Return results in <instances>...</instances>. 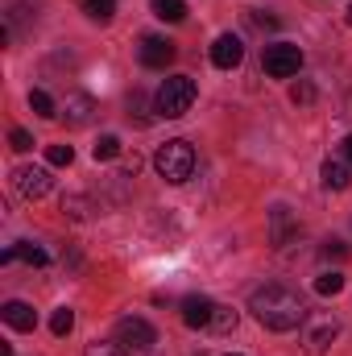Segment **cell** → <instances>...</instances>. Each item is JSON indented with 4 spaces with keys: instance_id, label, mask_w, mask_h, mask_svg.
Instances as JSON below:
<instances>
[{
    "instance_id": "cell-27",
    "label": "cell",
    "mask_w": 352,
    "mask_h": 356,
    "mask_svg": "<svg viewBox=\"0 0 352 356\" xmlns=\"http://www.w3.org/2000/svg\"><path fill=\"white\" fill-rule=\"evenodd\" d=\"M323 257H336V261H344V257H349V245H344V241H328V245H323Z\"/></svg>"
},
{
    "instance_id": "cell-18",
    "label": "cell",
    "mask_w": 352,
    "mask_h": 356,
    "mask_svg": "<svg viewBox=\"0 0 352 356\" xmlns=\"http://www.w3.org/2000/svg\"><path fill=\"white\" fill-rule=\"evenodd\" d=\"M29 108H33L38 116H46V120H54V116H58V108H54L50 91H42V88H33V91H29Z\"/></svg>"
},
{
    "instance_id": "cell-24",
    "label": "cell",
    "mask_w": 352,
    "mask_h": 356,
    "mask_svg": "<svg viewBox=\"0 0 352 356\" xmlns=\"http://www.w3.org/2000/svg\"><path fill=\"white\" fill-rule=\"evenodd\" d=\"M133 112H137V120H141V124H150V120H154V116H150V99H145L141 91H133V99H129V116H133Z\"/></svg>"
},
{
    "instance_id": "cell-12",
    "label": "cell",
    "mask_w": 352,
    "mask_h": 356,
    "mask_svg": "<svg viewBox=\"0 0 352 356\" xmlns=\"http://www.w3.org/2000/svg\"><path fill=\"white\" fill-rule=\"evenodd\" d=\"M0 315H4V323H8L13 332H33V327H38V311H33L29 302H17V298H13V302H4Z\"/></svg>"
},
{
    "instance_id": "cell-15",
    "label": "cell",
    "mask_w": 352,
    "mask_h": 356,
    "mask_svg": "<svg viewBox=\"0 0 352 356\" xmlns=\"http://www.w3.org/2000/svg\"><path fill=\"white\" fill-rule=\"evenodd\" d=\"M79 4H83V13H88L91 21H99V25L116 17V0H79Z\"/></svg>"
},
{
    "instance_id": "cell-13",
    "label": "cell",
    "mask_w": 352,
    "mask_h": 356,
    "mask_svg": "<svg viewBox=\"0 0 352 356\" xmlns=\"http://www.w3.org/2000/svg\"><path fill=\"white\" fill-rule=\"evenodd\" d=\"M319 178H323V186H328V191H344V186L352 182V166H349V162H332V158H328V162H323V170H319Z\"/></svg>"
},
{
    "instance_id": "cell-16",
    "label": "cell",
    "mask_w": 352,
    "mask_h": 356,
    "mask_svg": "<svg viewBox=\"0 0 352 356\" xmlns=\"http://www.w3.org/2000/svg\"><path fill=\"white\" fill-rule=\"evenodd\" d=\"M207 332H216V336L237 332V311H228V307H220V302H216V315H211V327H207Z\"/></svg>"
},
{
    "instance_id": "cell-10",
    "label": "cell",
    "mask_w": 352,
    "mask_h": 356,
    "mask_svg": "<svg viewBox=\"0 0 352 356\" xmlns=\"http://www.w3.org/2000/svg\"><path fill=\"white\" fill-rule=\"evenodd\" d=\"M13 182H17V191H21L25 199H42V195L50 191V170H46V166H21V170L13 175Z\"/></svg>"
},
{
    "instance_id": "cell-20",
    "label": "cell",
    "mask_w": 352,
    "mask_h": 356,
    "mask_svg": "<svg viewBox=\"0 0 352 356\" xmlns=\"http://www.w3.org/2000/svg\"><path fill=\"white\" fill-rule=\"evenodd\" d=\"M71 327H75V311H71V307H58V311L50 315V332H54V336H71Z\"/></svg>"
},
{
    "instance_id": "cell-28",
    "label": "cell",
    "mask_w": 352,
    "mask_h": 356,
    "mask_svg": "<svg viewBox=\"0 0 352 356\" xmlns=\"http://www.w3.org/2000/svg\"><path fill=\"white\" fill-rule=\"evenodd\" d=\"M290 99H294V104H311V99H315V88H311V83H298V88H290Z\"/></svg>"
},
{
    "instance_id": "cell-2",
    "label": "cell",
    "mask_w": 352,
    "mask_h": 356,
    "mask_svg": "<svg viewBox=\"0 0 352 356\" xmlns=\"http://www.w3.org/2000/svg\"><path fill=\"white\" fill-rule=\"evenodd\" d=\"M154 170L166 178V182H186V178L195 175V145L191 141H166V145H158V154H154Z\"/></svg>"
},
{
    "instance_id": "cell-14",
    "label": "cell",
    "mask_w": 352,
    "mask_h": 356,
    "mask_svg": "<svg viewBox=\"0 0 352 356\" xmlns=\"http://www.w3.org/2000/svg\"><path fill=\"white\" fill-rule=\"evenodd\" d=\"M17 249V261H25V266H50V257H46V249H38L33 241H21V245H13Z\"/></svg>"
},
{
    "instance_id": "cell-30",
    "label": "cell",
    "mask_w": 352,
    "mask_h": 356,
    "mask_svg": "<svg viewBox=\"0 0 352 356\" xmlns=\"http://www.w3.org/2000/svg\"><path fill=\"white\" fill-rule=\"evenodd\" d=\"M340 149H344V162L352 166V137H344V145H340Z\"/></svg>"
},
{
    "instance_id": "cell-17",
    "label": "cell",
    "mask_w": 352,
    "mask_h": 356,
    "mask_svg": "<svg viewBox=\"0 0 352 356\" xmlns=\"http://www.w3.org/2000/svg\"><path fill=\"white\" fill-rule=\"evenodd\" d=\"M154 17H162V21L178 25V21L186 17V4H182V0H154Z\"/></svg>"
},
{
    "instance_id": "cell-23",
    "label": "cell",
    "mask_w": 352,
    "mask_h": 356,
    "mask_svg": "<svg viewBox=\"0 0 352 356\" xmlns=\"http://www.w3.org/2000/svg\"><path fill=\"white\" fill-rule=\"evenodd\" d=\"M83 356H133L125 344H104V340H95V344H88V353Z\"/></svg>"
},
{
    "instance_id": "cell-9",
    "label": "cell",
    "mask_w": 352,
    "mask_h": 356,
    "mask_svg": "<svg viewBox=\"0 0 352 356\" xmlns=\"http://www.w3.org/2000/svg\"><path fill=\"white\" fill-rule=\"evenodd\" d=\"M211 315H216V302H211V298H203V294L182 298V323H186V327L207 332V327H211Z\"/></svg>"
},
{
    "instance_id": "cell-25",
    "label": "cell",
    "mask_w": 352,
    "mask_h": 356,
    "mask_svg": "<svg viewBox=\"0 0 352 356\" xmlns=\"http://www.w3.org/2000/svg\"><path fill=\"white\" fill-rule=\"evenodd\" d=\"M8 145H13L17 154H29V149H33V137H29L25 129H13V133H8Z\"/></svg>"
},
{
    "instance_id": "cell-4",
    "label": "cell",
    "mask_w": 352,
    "mask_h": 356,
    "mask_svg": "<svg viewBox=\"0 0 352 356\" xmlns=\"http://www.w3.org/2000/svg\"><path fill=\"white\" fill-rule=\"evenodd\" d=\"M336 336H340V319H336L332 311H307V319H303V344H307L311 353L332 348Z\"/></svg>"
},
{
    "instance_id": "cell-31",
    "label": "cell",
    "mask_w": 352,
    "mask_h": 356,
    "mask_svg": "<svg viewBox=\"0 0 352 356\" xmlns=\"http://www.w3.org/2000/svg\"><path fill=\"white\" fill-rule=\"evenodd\" d=\"M349 21H352V4H349Z\"/></svg>"
},
{
    "instance_id": "cell-22",
    "label": "cell",
    "mask_w": 352,
    "mask_h": 356,
    "mask_svg": "<svg viewBox=\"0 0 352 356\" xmlns=\"http://www.w3.org/2000/svg\"><path fill=\"white\" fill-rule=\"evenodd\" d=\"M315 290H319V294H340V290H344V277H340L336 269H332V273H319V277H315Z\"/></svg>"
},
{
    "instance_id": "cell-29",
    "label": "cell",
    "mask_w": 352,
    "mask_h": 356,
    "mask_svg": "<svg viewBox=\"0 0 352 356\" xmlns=\"http://www.w3.org/2000/svg\"><path fill=\"white\" fill-rule=\"evenodd\" d=\"M253 21H257V25H262V29H273V25H278V21H273V17H265V13H257V17H253Z\"/></svg>"
},
{
    "instance_id": "cell-26",
    "label": "cell",
    "mask_w": 352,
    "mask_h": 356,
    "mask_svg": "<svg viewBox=\"0 0 352 356\" xmlns=\"http://www.w3.org/2000/svg\"><path fill=\"white\" fill-rule=\"evenodd\" d=\"M63 211H71L75 220H88V199H79V195H71V199H63Z\"/></svg>"
},
{
    "instance_id": "cell-5",
    "label": "cell",
    "mask_w": 352,
    "mask_h": 356,
    "mask_svg": "<svg viewBox=\"0 0 352 356\" xmlns=\"http://www.w3.org/2000/svg\"><path fill=\"white\" fill-rule=\"evenodd\" d=\"M116 344H125L129 353H150V348L158 344V332H154L150 319L125 315V319H116Z\"/></svg>"
},
{
    "instance_id": "cell-32",
    "label": "cell",
    "mask_w": 352,
    "mask_h": 356,
    "mask_svg": "<svg viewBox=\"0 0 352 356\" xmlns=\"http://www.w3.org/2000/svg\"><path fill=\"white\" fill-rule=\"evenodd\" d=\"M232 356H237V353H232Z\"/></svg>"
},
{
    "instance_id": "cell-3",
    "label": "cell",
    "mask_w": 352,
    "mask_h": 356,
    "mask_svg": "<svg viewBox=\"0 0 352 356\" xmlns=\"http://www.w3.org/2000/svg\"><path fill=\"white\" fill-rule=\"evenodd\" d=\"M195 95H199L195 79H186V75H170V79L158 88V95H154V108H158V116L178 120V116H186V112H191Z\"/></svg>"
},
{
    "instance_id": "cell-11",
    "label": "cell",
    "mask_w": 352,
    "mask_h": 356,
    "mask_svg": "<svg viewBox=\"0 0 352 356\" xmlns=\"http://www.w3.org/2000/svg\"><path fill=\"white\" fill-rule=\"evenodd\" d=\"M71 129H88L91 116H95V99L83 95V91H75V95H67V104H63V112H58Z\"/></svg>"
},
{
    "instance_id": "cell-7",
    "label": "cell",
    "mask_w": 352,
    "mask_h": 356,
    "mask_svg": "<svg viewBox=\"0 0 352 356\" xmlns=\"http://www.w3.org/2000/svg\"><path fill=\"white\" fill-rule=\"evenodd\" d=\"M175 42L170 38H158V33H145L141 38V46H137V58H141V67H150V71H166L170 63H175Z\"/></svg>"
},
{
    "instance_id": "cell-1",
    "label": "cell",
    "mask_w": 352,
    "mask_h": 356,
    "mask_svg": "<svg viewBox=\"0 0 352 356\" xmlns=\"http://www.w3.org/2000/svg\"><path fill=\"white\" fill-rule=\"evenodd\" d=\"M249 311L257 315V323L269 327V332H294V327H303V319H307V307H303L298 290L278 286V282L257 286V290L249 294Z\"/></svg>"
},
{
    "instance_id": "cell-21",
    "label": "cell",
    "mask_w": 352,
    "mask_h": 356,
    "mask_svg": "<svg viewBox=\"0 0 352 356\" xmlns=\"http://www.w3.org/2000/svg\"><path fill=\"white\" fill-rule=\"evenodd\" d=\"M46 162L50 166H71L75 162V149L71 145H46Z\"/></svg>"
},
{
    "instance_id": "cell-8",
    "label": "cell",
    "mask_w": 352,
    "mask_h": 356,
    "mask_svg": "<svg viewBox=\"0 0 352 356\" xmlns=\"http://www.w3.org/2000/svg\"><path fill=\"white\" fill-rule=\"evenodd\" d=\"M241 58H245V46H241L237 33H220V38L211 42V63H216L220 71H237Z\"/></svg>"
},
{
    "instance_id": "cell-6",
    "label": "cell",
    "mask_w": 352,
    "mask_h": 356,
    "mask_svg": "<svg viewBox=\"0 0 352 356\" xmlns=\"http://www.w3.org/2000/svg\"><path fill=\"white\" fill-rule=\"evenodd\" d=\"M262 67H265L269 79H290V75H298V67H303V50L290 46V42H273V46H265Z\"/></svg>"
},
{
    "instance_id": "cell-19",
    "label": "cell",
    "mask_w": 352,
    "mask_h": 356,
    "mask_svg": "<svg viewBox=\"0 0 352 356\" xmlns=\"http://www.w3.org/2000/svg\"><path fill=\"white\" fill-rule=\"evenodd\" d=\"M91 154H95V162H112V158H120V137H112V133H108V137H99Z\"/></svg>"
}]
</instances>
